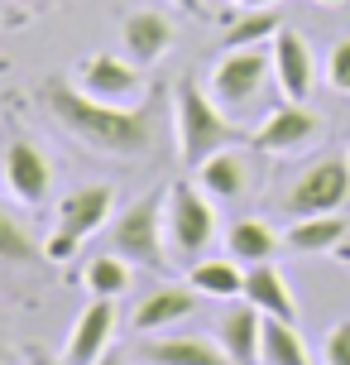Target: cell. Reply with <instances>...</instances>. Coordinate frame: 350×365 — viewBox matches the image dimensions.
<instances>
[{
	"label": "cell",
	"mask_w": 350,
	"mask_h": 365,
	"mask_svg": "<svg viewBox=\"0 0 350 365\" xmlns=\"http://www.w3.org/2000/svg\"><path fill=\"white\" fill-rule=\"evenodd\" d=\"M43 106L58 125L77 135L96 154H115V159H144L159 145V115L149 106H111L96 101L87 91L68 82V77H48L43 82Z\"/></svg>",
	"instance_id": "cell-1"
},
{
	"label": "cell",
	"mask_w": 350,
	"mask_h": 365,
	"mask_svg": "<svg viewBox=\"0 0 350 365\" xmlns=\"http://www.w3.org/2000/svg\"><path fill=\"white\" fill-rule=\"evenodd\" d=\"M173 130H178V154L192 168L202 164V159H211L216 149L250 145L255 140V130H245L230 110H221L216 96L202 91L197 82H183V87L173 91Z\"/></svg>",
	"instance_id": "cell-2"
},
{
	"label": "cell",
	"mask_w": 350,
	"mask_h": 365,
	"mask_svg": "<svg viewBox=\"0 0 350 365\" xmlns=\"http://www.w3.org/2000/svg\"><path fill=\"white\" fill-rule=\"evenodd\" d=\"M164 202H168V187L129 202L106 231V250L125 255L129 264H144V269H168L173 255H168V236H164Z\"/></svg>",
	"instance_id": "cell-3"
},
{
	"label": "cell",
	"mask_w": 350,
	"mask_h": 365,
	"mask_svg": "<svg viewBox=\"0 0 350 365\" xmlns=\"http://www.w3.org/2000/svg\"><path fill=\"white\" fill-rule=\"evenodd\" d=\"M164 236H168V255L178 264H197L202 250L216 236V212L202 197V187L192 182H168V202H164Z\"/></svg>",
	"instance_id": "cell-4"
},
{
	"label": "cell",
	"mask_w": 350,
	"mask_h": 365,
	"mask_svg": "<svg viewBox=\"0 0 350 365\" xmlns=\"http://www.w3.org/2000/svg\"><path fill=\"white\" fill-rule=\"evenodd\" d=\"M269 82H274V53H264V43H255V48H226L216 58V68H211V96L235 120L264 96Z\"/></svg>",
	"instance_id": "cell-5"
},
{
	"label": "cell",
	"mask_w": 350,
	"mask_h": 365,
	"mask_svg": "<svg viewBox=\"0 0 350 365\" xmlns=\"http://www.w3.org/2000/svg\"><path fill=\"white\" fill-rule=\"evenodd\" d=\"M350 202V164L346 154L341 159H317L312 168H302L297 182L283 197V212L288 217H322V212H341Z\"/></svg>",
	"instance_id": "cell-6"
},
{
	"label": "cell",
	"mask_w": 350,
	"mask_h": 365,
	"mask_svg": "<svg viewBox=\"0 0 350 365\" xmlns=\"http://www.w3.org/2000/svg\"><path fill=\"white\" fill-rule=\"evenodd\" d=\"M77 87L96 96V101H111V106H139L144 101V68L134 58H115V53H92L82 58L77 68Z\"/></svg>",
	"instance_id": "cell-7"
},
{
	"label": "cell",
	"mask_w": 350,
	"mask_h": 365,
	"mask_svg": "<svg viewBox=\"0 0 350 365\" xmlns=\"http://www.w3.org/2000/svg\"><path fill=\"white\" fill-rule=\"evenodd\" d=\"M317 135H322V115L307 101H283V106H274L264 115L250 149H259V154H297V149L312 145Z\"/></svg>",
	"instance_id": "cell-8"
},
{
	"label": "cell",
	"mask_w": 350,
	"mask_h": 365,
	"mask_svg": "<svg viewBox=\"0 0 350 365\" xmlns=\"http://www.w3.org/2000/svg\"><path fill=\"white\" fill-rule=\"evenodd\" d=\"M5 187H10V197L15 202H38L48 197V187H53V164H48V154L34 145V140H24L15 135L10 145H5Z\"/></svg>",
	"instance_id": "cell-9"
},
{
	"label": "cell",
	"mask_w": 350,
	"mask_h": 365,
	"mask_svg": "<svg viewBox=\"0 0 350 365\" xmlns=\"http://www.w3.org/2000/svg\"><path fill=\"white\" fill-rule=\"evenodd\" d=\"M269 53H274V87L283 91V101H307L317 87V58L307 38L297 29H278Z\"/></svg>",
	"instance_id": "cell-10"
},
{
	"label": "cell",
	"mask_w": 350,
	"mask_h": 365,
	"mask_svg": "<svg viewBox=\"0 0 350 365\" xmlns=\"http://www.w3.org/2000/svg\"><path fill=\"white\" fill-rule=\"evenodd\" d=\"M115 322H120V312H115V298H92L82 317L73 322L68 331V365H96L106 356V346L115 341Z\"/></svg>",
	"instance_id": "cell-11"
},
{
	"label": "cell",
	"mask_w": 350,
	"mask_h": 365,
	"mask_svg": "<svg viewBox=\"0 0 350 365\" xmlns=\"http://www.w3.org/2000/svg\"><path fill=\"white\" fill-rule=\"evenodd\" d=\"M115 212V187L111 182H82L73 192H63L58 197V226L63 231H73L77 240L96 236Z\"/></svg>",
	"instance_id": "cell-12"
},
{
	"label": "cell",
	"mask_w": 350,
	"mask_h": 365,
	"mask_svg": "<svg viewBox=\"0 0 350 365\" xmlns=\"http://www.w3.org/2000/svg\"><path fill=\"white\" fill-rule=\"evenodd\" d=\"M173 38H178V29H173V19L164 15V10H129L125 19H120V43H125V53L139 63V68H154L159 58L173 53Z\"/></svg>",
	"instance_id": "cell-13"
},
{
	"label": "cell",
	"mask_w": 350,
	"mask_h": 365,
	"mask_svg": "<svg viewBox=\"0 0 350 365\" xmlns=\"http://www.w3.org/2000/svg\"><path fill=\"white\" fill-rule=\"evenodd\" d=\"M259 331H264V312L255 303L226 308L216 317V341L230 356V365H259Z\"/></svg>",
	"instance_id": "cell-14"
},
{
	"label": "cell",
	"mask_w": 350,
	"mask_h": 365,
	"mask_svg": "<svg viewBox=\"0 0 350 365\" xmlns=\"http://www.w3.org/2000/svg\"><path fill=\"white\" fill-rule=\"evenodd\" d=\"M144 365H230L216 336H154L139 346Z\"/></svg>",
	"instance_id": "cell-15"
},
{
	"label": "cell",
	"mask_w": 350,
	"mask_h": 365,
	"mask_svg": "<svg viewBox=\"0 0 350 365\" xmlns=\"http://www.w3.org/2000/svg\"><path fill=\"white\" fill-rule=\"evenodd\" d=\"M240 149L245 145L216 149L211 159L197 164V187H202V192H211V197H221V202H235V197L250 192V159H245Z\"/></svg>",
	"instance_id": "cell-16"
},
{
	"label": "cell",
	"mask_w": 350,
	"mask_h": 365,
	"mask_svg": "<svg viewBox=\"0 0 350 365\" xmlns=\"http://www.w3.org/2000/svg\"><path fill=\"white\" fill-rule=\"evenodd\" d=\"M245 303H255L264 317L297 322V298H293V289H288V279L274 269V259H264V264H250V269H245Z\"/></svg>",
	"instance_id": "cell-17"
},
{
	"label": "cell",
	"mask_w": 350,
	"mask_h": 365,
	"mask_svg": "<svg viewBox=\"0 0 350 365\" xmlns=\"http://www.w3.org/2000/svg\"><path fill=\"white\" fill-rule=\"evenodd\" d=\"M350 236V221L341 212H322V217H297L288 226L283 245L297 250V255H327V250H341Z\"/></svg>",
	"instance_id": "cell-18"
},
{
	"label": "cell",
	"mask_w": 350,
	"mask_h": 365,
	"mask_svg": "<svg viewBox=\"0 0 350 365\" xmlns=\"http://www.w3.org/2000/svg\"><path fill=\"white\" fill-rule=\"evenodd\" d=\"M197 312V289L192 284H164V289H154L134 308V327L139 331H164V327H173V322H183V317H192Z\"/></svg>",
	"instance_id": "cell-19"
},
{
	"label": "cell",
	"mask_w": 350,
	"mask_h": 365,
	"mask_svg": "<svg viewBox=\"0 0 350 365\" xmlns=\"http://www.w3.org/2000/svg\"><path fill=\"white\" fill-rule=\"evenodd\" d=\"M278 231L269 226L264 217H240L226 226V250H230V259H240L245 269L250 264H264V259H274L278 255Z\"/></svg>",
	"instance_id": "cell-20"
},
{
	"label": "cell",
	"mask_w": 350,
	"mask_h": 365,
	"mask_svg": "<svg viewBox=\"0 0 350 365\" xmlns=\"http://www.w3.org/2000/svg\"><path fill=\"white\" fill-rule=\"evenodd\" d=\"M259 365H312V351L302 341L297 322L264 317V331H259Z\"/></svg>",
	"instance_id": "cell-21"
},
{
	"label": "cell",
	"mask_w": 350,
	"mask_h": 365,
	"mask_svg": "<svg viewBox=\"0 0 350 365\" xmlns=\"http://www.w3.org/2000/svg\"><path fill=\"white\" fill-rule=\"evenodd\" d=\"M187 284L206 298H245V264L240 259H197L187 264Z\"/></svg>",
	"instance_id": "cell-22"
},
{
	"label": "cell",
	"mask_w": 350,
	"mask_h": 365,
	"mask_svg": "<svg viewBox=\"0 0 350 365\" xmlns=\"http://www.w3.org/2000/svg\"><path fill=\"white\" fill-rule=\"evenodd\" d=\"M283 29V19H278L274 5H259V10H245V15L226 29V48H255V43H274V34Z\"/></svg>",
	"instance_id": "cell-23"
},
{
	"label": "cell",
	"mask_w": 350,
	"mask_h": 365,
	"mask_svg": "<svg viewBox=\"0 0 350 365\" xmlns=\"http://www.w3.org/2000/svg\"><path fill=\"white\" fill-rule=\"evenodd\" d=\"M129 284H134L129 259L115 255V250H106V255H96L87 264V289H92V298H125Z\"/></svg>",
	"instance_id": "cell-24"
},
{
	"label": "cell",
	"mask_w": 350,
	"mask_h": 365,
	"mask_svg": "<svg viewBox=\"0 0 350 365\" xmlns=\"http://www.w3.org/2000/svg\"><path fill=\"white\" fill-rule=\"evenodd\" d=\"M34 255L38 250H34V240H29V231L10 212H0V264H29Z\"/></svg>",
	"instance_id": "cell-25"
},
{
	"label": "cell",
	"mask_w": 350,
	"mask_h": 365,
	"mask_svg": "<svg viewBox=\"0 0 350 365\" xmlns=\"http://www.w3.org/2000/svg\"><path fill=\"white\" fill-rule=\"evenodd\" d=\"M327 82H332L336 91H346V96H350V34L336 38L332 53H327Z\"/></svg>",
	"instance_id": "cell-26"
},
{
	"label": "cell",
	"mask_w": 350,
	"mask_h": 365,
	"mask_svg": "<svg viewBox=\"0 0 350 365\" xmlns=\"http://www.w3.org/2000/svg\"><path fill=\"white\" fill-rule=\"evenodd\" d=\"M322 365H350V317L327 331V341H322Z\"/></svg>",
	"instance_id": "cell-27"
},
{
	"label": "cell",
	"mask_w": 350,
	"mask_h": 365,
	"mask_svg": "<svg viewBox=\"0 0 350 365\" xmlns=\"http://www.w3.org/2000/svg\"><path fill=\"white\" fill-rule=\"evenodd\" d=\"M77 245H82V240H77L73 231H63V226H58L53 236H48V245H43V255L53 259V264H63V259H73V255H77Z\"/></svg>",
	"instance_id": "cell-28"
},
{
	"label": "cell",
	"mask_w": 350,
	"mask_h": 365,
	"mask_svg": "<svg viewBox=\"0 0 350 365\" xmlns=\"http://www.w3.org/2000/svg\"><path fill=\"white\" fill-rule=\"evenodd\" d=\"M240 10H259V5H278V0H235Z\"/></svg>",
	"instance_id": "cell-29"
},
{
	"label": "cell",
	"mask_w": 350,
	"mask_h": 365,
	"mask_svg": "<svg viewBox=\"0 0 350 365\" xmlns=\"http://www.w3.org/2000/svg\"><path fill=\"white\" fill-rule=\"evenodd\" d=\"M178 5H183L187 15H202V0H178Z\"/></svg>",
	"instance_id": "cell-30"
},
{
	"label": "cell",
	"mask_w": 350,
	"mask_h": 365,
	"mask_svg": "<svg viewBox=\"0 0 350 365\" xmlns=\"http://www.w3.org/2000/svg\"><path fill=\"white\" fill-rule=\"evenodd\" d=\"M29 365H68V361H53V356H34Z\"/></svg>",
	"instance_id": "cell-31"
},
{
	"label": "cell",
	"mask_w": 350,
	"mask_h": 365,
	"mask_svg": "<svg viewBox=\"0 0 350 365\" xmlns=\"http://www.w3.org/2000/svg\"><path fill=\"white\" fill-rule=\"evenodd\" d=\"M96 365H120V356H111V351H106V356H101Z\"/></svg>",
	"instance_id": "cell-32"
},
{
	"label": "cell",
	"mask_w": 350,
	"mask_h": 365,
	"mask_svg": "<svg viewBox=\"0 0 350 365\" xmlns=\"http://www.w3.org/2000/svg\"><path fill=\"white\" fill-rule=\"evenodd\" d=\"M317 5H346V0H317Z\"/></svg>",
	"instance_id": "cell-33"
},
{
	"label": "cell",
	"mask_w": 350,
	"mask_h": 365,
	"mask_svg": "<svg viewBox=\"0 0 350 365\" xmlns=\"http://www.w3.org/2000/svg\"><path fill=\"white\" fill-rule=\"evenodd\" d=\"M346 164H350V145H346Z\"/></svg>",
	"instance_id": "cell-34"
}]
</instances>
